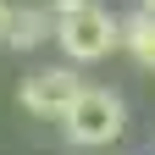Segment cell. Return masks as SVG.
I'll return each instance as SVG.
<instances>
[{"label": "cell", "instance_id": "cell-4", "mask_svg": "<svg viewBox=\"0 0 155 155\" xmlns=\"http://www.w3.org/2000/svg\"><path fill=\"white\" fill-rule=\"evenodd\" d=\"M50 39H55V6H22V11H11V33H6L11 50H39V45H50Z\"/></svg>", "mask_w": 155, "mask_h": 155}, {"label": "cell", "instance_id": "cell-3", "mask_svg": "<svg viewBox=\"0 0 155 155\" xmlns=\"http://www.w3.org/2000/svg\"><path fill=\"white\" fill-rule=\"evenodd\" d=\"M83 89H89V83L78 78V67H72V61H61V67H39V72H28V78H22L17 105H22L28 116H39V122H61L67 105H72Z\"/></svg>", "mask_w": 155, "mask_h": 155}, {"label": "cell", "instance_id": "cell-1", "mask_svg": "<svg viewBox=\"0 0 155 155\" xmlns=\"http://www.w3.org/2000/svg\"><path fill=\"white\" fill-rule=\"evenodd\" d=\"M55 45L72 67H94L111 50H122V17H111L100 0H89V6L55 17Z\"/></svg>", "mask_w": 155, "mask_h": 155}, {"label": "cell", "instance_id": "cell-6", "mask_svg": "<svg viewBox=\"0 0 155 155\" xmlns=\"http://www.w3.org/2000/svg\"><path fill=\"white\" fill-rule=\"evenodd\" d=\"M6 33H11V6L0 0V45H6Z\"/></svg>", "mask_w": 155, "mask_h": 155}, {"label": "cell", "instance_id": "cell-2", "mask_svg": "<svg viewBox=\"0 0 155 155\" xmlns=\"http://www.w3.org/2000/svg\"><path fill=\"white\" fill-rule=\"evenodd\" d=\"M61 133H67L72 150H105V144H116V139L127 133V105H122V94L89 83V89L67 105Z\"/></svg>", "mask_w": 155, "mask_h": 155}, {"label": "cell", "instance_id": "cell-5", "mask_svg": "<svg viewBox=\"0 0 155 155\" xmlns=\"http://www.w3.org/2000/svg\"><path fill=\"white\" fill-rule=\"evenodd\" d=\"M122 50H127L144 72H155V22H150V17L133 11L127 22H122Z\"/></svg>", "mask_w": 155, "mask_h": 155}, {"label": "cell", "instance_id": "cell-7", "mask_svg": "<svg viewBox=\"0 0 155 155\" xmlns=\"http://www.w3.org/2000/svg\"><path fill=\"white\" fill-rule=\"evenodd\" d=\"M55 6V17H67V11H78V6H89V0H50Z\"/></svg>", "mask_w": 155, "mask_h": 155}, {"label": "cell", "instance_id": "cell-8", "mask_svg": "<svg viewBox=\"0 0 155 155\" xmlns=\"http://www.w3.org/2000/svg\"><path fill=\"white\" fill-rule=\"evenodd\" d=\"M139 17H150V22H155V0H139Z\"/></svg>", "mask_w": 155, "mask_h": 155}]
</instances>
